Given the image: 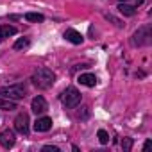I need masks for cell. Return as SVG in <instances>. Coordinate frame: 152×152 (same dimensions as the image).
<instances>
[{"label": "cell", "instance_id": "cell-9", "mask_svg": "<svg viewBox=\"0 0 152 152\" xmlns=\"http://www.w3.org/2000/svg\"><path fill=\"white\" fill-rule=\"evenodd\" d=\"M64 38H66L70 43H73V45H81V43L84 41L83 34H81L79 31H75V29H66V31H64Z\"/></svg>", "mask_w": 152, "mask_h": 152}, {"label": "cell", "instance_id": "cell-20", "mask_svg": "<svg viewBox=\"0 0 152 152\" xmlns=\"http://www.w3.org/2000/svg\"><path fill=\"white\" fill-rule=\"evenodd\" d=\"M150 147H152V141H150V140H147V141L143 143V150H148Z\"/></svg>", "mask_w": 152, "mask_h": 152}, {"label": "cell", "instance_id": "cell-7", "mask_svg": "<svg viewBox=\"0 0 152 152\" xmlns=\"http://www.w3.org/2000/svg\"><path fill=\"white\" fill-rule=\"evenodd\" d=\"M52 129V118L50 116H39L34 122V131L36 132H47Z\"/></svg>", "mask_w": 152, "mask_h": 152}, {"label": "cell", "instance_id": "cell-3", "mask_svg": "<svg viewBox=\"0 0 152 152\" xmlns=\"http://www.w3.org/2000/svg\"><path fill=\"white\" fill-rule=\"evenodd\" d=\"M81 93H79V90H75V88H66L63 93H61V102L66 106V107H77L79 104H81Z\"/></svg>", "mask_w": 152, "mask_h": 152}, {"label": "cell", "instance_id": "cell-12", "mask_svg": "<svg viewBox=\"0 0 152 152\" xmlns=\"http://www.w3.org/2000/svg\"><path fill=\"white\" fill-rule=\"evenodd\" d=\"M0 109L13 111V109H18V107H16V102H15V100H9V99H6V97H0Z\"/></svg>", "mask_w": 152, "mask_h": 152}, {"label": "cell", "instance_id": "cell-17", "mask_svg": "<svg viewBox=\"0 0 152 152\" xmlns=\"http://www.w3.org/2000/svg\"><path fill=\"white\" fill-rule=\"evenodd\" d=\"M122 148H124V152H131V148H132V140H131V138H124V140H122Z\"/></svg>", "mask_w": 152, "mask_h": 152}, {"label": "cell", "instance_id": "cell-18", "mask_svg": "<svg viewBox=\"0 0 152 152\" xmlns=\"http://www.w3.org/2000/svg\"><path fill=\"white\" fill-rule=\"evenodd\" d=\"M41 150L43 152H59V147H56V145H45Z\"/></svg>", "mask_w": 152, "mask_h": 152}, {"label": "cell", "instance_id": "cell-8", "mask_svg": "<svg viewBox=\"0 0 152 152\" xmlns=\"http://www.w3.org/2000/svg\"><path fill=\"white\" fill-rule=\"evenodd\" d=\"M0 145L4 148H11L15 145V132L11 129H6V131L0 132Z\"/></svg>", "mask_w": 152, "mask_h": 152}, {"label": "cell", "instance_id": "cell-2", "mask_svg": "<svg viewBox=\"0 0 152 152\" xmlns=\"http://www.w3.org/2000/svg\"><path fill=\"white\" fill-rule=\"evenodd\" d=\"M27 90L23 84H9V86H0V97H6L9 100H20L25 99Z\"/></svg>", "mask_w": 152, "mask_h": 152}, {"label": "cell", "instance_id": "cell-4", "mask_svg": "<svg viewBox=\"0 0 152 152\" xmlns=\"http://www.w3.org/2000/svg\"><path fill=\"white\" fill-rule=\"evenodd\" d=\"M150 38H152V31H150V27L148 25H145V27H140L136 32H134V36H132V45L134 47H141V45H148L150 43Z\"/></svg>", "mask_w": 152, "mask_h": 152}, {"label": "cell", "instance_id": "cell-6", "mask_svg": "<svg viewBox=\"0 0 152 152\" xmlns=\"http://www.w3.org/2000/svg\"><path fill=\"white\" fill-rule=\"evenodd\" d=\"M31 109H32V113H36V115H43V113L48 109L47 100H45L41 95L34 97V99H32V102H31Z\"/></svg>", "mask_w": 152, "mask_h": 152}, {"label": "cell", "instance_id": "cell-14", "mask_svg": "<svg viewBox=\"0 0 152 152\" xmlns=\"http://www.w3.org/2000/svg\"><path fill=\"white\" fill-rule=\"evenodd\" d=\"M25 20H27V22H34V23H38V22H43L45 16L39 15V13H27V15H25Z\"/></svg>", "mask_w": 152, "mask_h": 152}, {"label": "cell", "instance_id": "cell-19", "mask_svg": "<svg viewBox=\"0 0 152 152\" xmlns=\"http://www.w3.org/2000/svg\"><path fill=\"white\" fill-rule=\"evenodd\" d=\"M106 18H107V20H111V22H113V23H116V27H122V25H124V23H122V22H120V20H116V18H115V16H111V15H107V16H106Z\"/></svg>", "mask_w": 152, "mask_h": 152}, {"label": "cell", "instance_id": "cell-13", "mask_svg": "<svg viewBox=\"0 0 152 152\" xmlns=\"http://www.w3.org/2000/svg\"><path fill=\"white\" fill-rule=\"evenodd\" d=\"M118 11H120L124 16H134V15H136V9H134L132 6H127V4H124V2H120V6H118Z\"/></svg>", "mask_w": 152, "mask_h": 152}, {"label": "cell", "instance_id": "cell-10", "mask_svg": "<svg viewBox=\"0 0 152 152\" xmlns=\"http://www.w3.org/2000/svg\"><path fill=\"white\" fill-rule=\"evenodd\" d=\"M79 83H81L83 86L93 88V86L97 84V77H95L93 73H81V75H79Z\"/></svg>", "mask_w": 152, "mask_h": 152}, {"label": "cell", "instance_id": "cell-15", "mask_svg": "<svg viewBox=\"0 0 152 152\" xmlns=\"http://www.w3.org/2000/svg\"><path fill=\"white\" fill-rule=\"evenodd\" d=\"M25 47H29V39H27V38H18V39L15 41V45H13L15 50H22V48H25Z\"/></svg>", "mask_w": 152, "mask_h": 152}, {"label": "cell", "instance_id": "cell-11", "mask_svg": "<svg viewBox=\"0 0 152 152\" xmlns=\"http://www.w3.org/2000/svg\"><path fill=\"white\" fill-rule=\"evenodd\" d=\"M16 34V27L13 25H0V39H6L9 36H15Z\"/></svg>", "mask_w": 152, "mask_h": 152}, {"label": "cell", "instance_id": "cell-16", "mask_svg": "<svg viewBox=\"0 0 152 152\" xmlns=\"http://www.w3.org/2000/svg\"><path fill=\"white\" fill-rule=\"evenodd\" d=\"M97 136H99V141H100L102 145H106V143H109V134H107V131H104V129H100V131L97 132Z\"/></svg>", "mask_w": 152, "mask_h": 152}, {"label": "cell", "instance_id": "cell-5", "mask_svg": "<svg viewBox=\"0 0 152 152\" xmlns=\"http://www.w3.org/2000/svg\"><path fill=\"white\" fill-rule=\"evenodd\" d=\"M15 129H16V132H20L23 136L29 134V115L25 111L18 113V116L15 118Z\"/></svg>", "mask_w": 152, "mask_h": 152}, {"label": "cell", "instance_id": "cell-1", "mask_svg": "<svg viewBox=\"0 0 152 152\" xmlns=\"http://www.w3.org/2000/svg\"><path fill=\"white\" fill-rule=\"evenodd\" d=\"M32 83L34 86H38L39 90H48L54 83H56V73L50 70V68H38L34 73H32Z\"/></svg>", "mask_w": 152, "mask_h": 152}, {"label": "cell", "instance_id": "cell-21", "mask_svg": "<svg viewBox=\"0 0 152 152\" xmlns=\"http://www.w3.org/2000/svg\"><path fill=\"white\" fill-rule=\"evenodd\" d=\"M120 2H125V0H120Z\"/></svg>", "mask_w": 152, "mask_h": 152}]
</instances>
